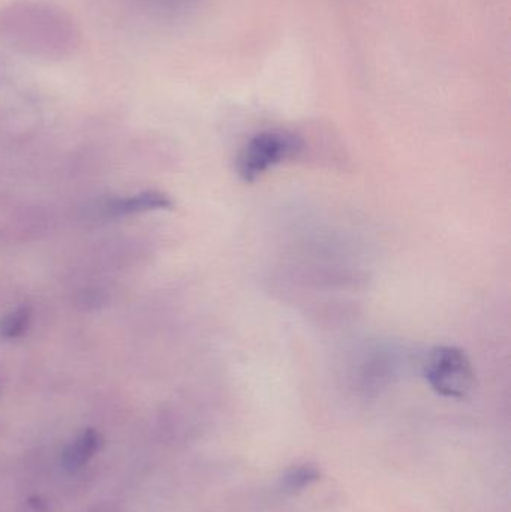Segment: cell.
<instances>
[{
    "instance_id": "obj_1",
    "label": "cell",
    "mask_w": 511,
    "mask_h": 512,
    "mask_svg": "<svg viewBox=\"0 0 511 512\" xmlns=\"http://www.w3.org/2000/svg\"><path fill=\"white\" fill-rule=\"evenodd\" d=\"M0 41L23 56L60 62L80 48L81 30L71 14L47 0L0 6Z\"/></svg>"
},
{
    "instance_id": "obj_2",
    "label": "cell",
    "mask_w": 511,
    "mask_h": 512,
    "mask_svg": "<svg viewBox=\"0 0 511 512\" xmlns=\"http://www.w3.org/2000/svg\"><path fill=\"white\" fill-rule=\"evenodd\" d=\"M303 140L285 129H267L252 135L236 159V173L245 183H254L272 168L293 161L302 153Z\"/></svg>"
},
{
    "instance_id": "obj_3",
    "label": "cell",
    "mask_w": 511,
    "mask_h": 512,
    "mask_svg": "<svg viewBox=\"0 0 511 512\" xmlns=\"http://www.w3.org/2000/svg\"><path fill=\"white\" fill-rule=\"evenodd\" d=\"M423 376L429 387L446 399H467L477 384L470 357L456 346L443 345L431 349L423 364Z\"/></svg>"
},
{
    "instance_id": "obj_4",
    "label": "cell",
    "mask_w": 511,
    "mask_h": 512,
    "mask_svg": "<svg viewBox=\"0 0 511 512\" xmlns=\"http://www.w3.org/2000/svg\"><path fill=\"white\" fill-rule=\"evenodd\" d=\"M174 207L170 195L161 191H144L129 197L110 198L90 207V218L98 221H114L143 213L162 212Z\"/></svg>"
},
{
    "instance_id": "obj_5",
    "label": "cell",
    "mask_w": 511,
    "mask_h": 512,
    "mask_svg": "<svg viewBox=\"0 0 511 512\" xmlns=\"http://www.w3.org/2000/svg\"><path fill=\"white\" fill-rule=\"evenodd\" d=\"M102 436L96 430L87 429L66 445L62 453V466L68 472H77L86 466L93 456L101 450Z\"/></svg>"
},
{
    "instance_id": "obj_6",
    "label": "cell",
    "mask_w": 511,
    "mask_h": 512,
    "mask_svg": "<svg viewBox=\"0 0 511 512\" xmlns=\"http://www.w3.org/2000/svg\"><path fill=\"white\" fill-rule=\"evenodd\" d=\"M33 322V309L30 306L15 307L0 318V339L18 340L30 330Z\"/></svg>"
},
{
    "instance_id": "obj_7",
    "label": "cell",
    "mask_w": 511,
    "mask_h": 512,
    "mask_svg": "<svg viewBox=\"0 0 511 512\" xmlns=\"http://www.w3.org/2000/svg\"><path fill=\"white\" fill-rule=\"evenodd\" d=\"M321 471L317 465L303 463L288 469L281 478V487L285 493H299L320 481Z\"/></svg>"
},
{
    "instance_id": "obj_8",
    "label": "cell",
    "mask_w": 511,
    "mask_h": 512,
    "mask_svg": "<svg viewBox=\"0 0 511 512\" xmlns=\"http://www.w3.org/2000/svg\"><path fill=\"white\" fill-rule=\"evenodd\" d=\"M18 512H50V507L42 499H30Z\"/></svg>"
},
{
    "instance_id": "obj_9",
    "label": "cell",
    "mask_w": 511,
    "mask_h": 512,
    "mask_svg": "<svg viewBox=\"0 0 511 512\" xmlns=\"http://www.w3.org/2000/svg\"><path fill=\"white\" fill-rule=\"evenodd\" d=\"M90 512H120L119 508L116 507V505L111 504H102L99 505V507L93 508Z\"/></svg>"
}]
</instances>
